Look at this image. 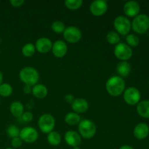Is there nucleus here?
<instances>
[{
  "label": "nucleus",
  "instance_id": "nucleus-2",
  "mask_svg": "<svg viewBox=\"0 0 149 149\" xmlns=\"http://www.w3.org/2000/svg\"><path fill=\"white\" fill-rule=\"evenodd\" d=\"M19 78L26 85L33 87L39 81V74L36 68L27 66L20 70L19 73Z\"/></svg>",
  "mask_w": 149,
  "mask_h": 149
},
{
  "label": "nucleus",
  "instance_id": "nucleus-39",
  "mask_svg": "<svg viewBox=\"0 0 149 149\" xmlns=\"http://www.w3.org/2000/svg\"><path fill=\"white\" fill-rule=\"evenodd\" d=\"M6 149H15V148H10V147H9V148H7Z\"/></svg>",
  "mask_w": 149,
  "mask_h": 149
},
{
  "label": "nucleus",
  "instance_id": "nucleus-21",
  "mask_svg": "<svg viewBox=\"0 0 149 149\" xmlns=\"http://www.w3.org/2000/svg\"><path fill=\"white\" fill-rule=\"evenodd\" d=\"M10 113L15 116V117H21L23 113H24V107L23 105L19 101H15L11 103L10 106Z\"/></svg>",
  "mask_w": 149,
  "mask_h": 149
},
{
  "label": "nucleus",
  "instance_id": "nucleus-10",
  "mask_svg": "<svg viewBox=\"0 0 149 149\" xmlns=\"http://www.w3.org/2000/svg\"><path fill=\"white\" fill-rule=\"evenodd\" d=\"M19 137L23 142L32 143L38 139L39 134L35 128L32 127H26L20 130Z\"/></svg>",
  "mask_w": 149,
  "mask_h": 149
},
{
  "label": "nucleus",
  "instance_id": "nucleus-30",
  "mask_svg": "<svg viewBox=\"0 0 149 149\" xmlns=\"http://www.w3.org/2000/svg\"><path fill=\"white\" fill-rule=\"evenodd\" d=\"M20 130H19L18 127L15 125H12L8 127L7 130V134L10 138H15L19 137Z\"/></svg>",
  "mask_w": 149,
  "mask_h": 149
},
{
  "label": "nucleus",
  "instance_id": "nucleus-25",
  "mask_svg": "<svg viewBox=\"0 0 149 149\" xmlns=\"http://www.w3.org/2000/svg\"><path fill=\"white\" fill-rule=\"evenodd\" d=\"M106 40L111 45H118L120 43V36L116 31H110L106 35Z\"/></svg>",
  "mask_w": 149,
  "mask_h": 149
},
{
  "label": "nucleus",
  "instance_id": "nucleus-31",
  "mask_svg": "<svg viewBox=\"0 0 149 149\" xmlns=\"http://www.w3.org/2000/svg\"><path fill=\"white\" fill-rule=\"evenodd\" d=\"M22 120L25 122H30L33 120V115L31 111H26L21 116Z\"/></svg>",
  "mask_w": 149,
  "mask_h": 149
},
{
  "label": "nucleus",
  "instance_id": "nucleus-18",
  "mask_svg": "<svg viewBox=\"0 0 149 149\" xmlns=\"http://www.w3.org/2000/svg\"><path fill=\"white\" fill-rule=\"evenodd\" d=\"M131 65L127 61H121L116 65V71H117L119 77H127L130 75L131 73Z\"/></svg>",
  "mask_w": 149,
  "mask_h": 149
},
{
  "label": "nucleus",
  "instance_id": "nucleus-20",
  "mask_svg": "<svg viewBox=\"0 0 149 149\" xmlns=\"http://www.w3.org/2000/svg\"><path fill=\"white\" fill-rule=\"evenodd\" d=\"M137 112L143 118L149 119V100H144L137 105Z\"/></svg>",
  "mask_w": 149,
  "mask_h": 149
},
{
  "label": "nucleus",
  "instance_id": "nucleus-9",
  "mask_svg": "<svg viewBox=\"0 0 149 149\" xmlns=\"http://www.w3.org/2000/svg\"><path fill=\"white\" fill-rule=\"evenodd\" d=\"M63 33V37L65 41L71 44L77 43L81 39V31L76 26H71L66 27Z\"/></svg>",
  "mask_w": 149,
  "mask_h": 149
},
{
  "label": "nucleus",
  "instance_id": "nucleus-26",
  "mask_svg": "<svg viewBox=\"0 0 149 149\" xmlns=\"http://www.w3.org/2000/svg\"><path fill=\"white\" fill-rule=\"evenodd\" d=\"M82 4V0H65V6L71 10H78Z\"/></svg>",
  "mask_w": 149,
  "mask_h": 149
},
{
  "label": "nucleus",
  "instance_id": "nucleus-3",
  "mask_svg": "<svg viewBox=\"0 0 149 149\" xmlns=\"http://www.w3.org/2000/svg\"><path fill=\"white\" fill-rule=\"evenodd\" d=\"M131 26L135 33L143 34L149 29V17L146 14L138 15L134 17Z\"/></svg>",
  "mask_w": 149,
  "mask_h": 149
},
{
  "label": "nucleus",
  "instance_id": "nucleus-29",
  "mask_svg": "<svg viewBox=\"0 0 149 149\" xmlns=\"http://www.w3.org/2000/svg\"><path fill=\"white\" fill-rule=\"evenodd\" d=\"M51 29L55 33H63L65 29V26L63 22L60 20L54 21L51 25Z\"/></svg>",
  "mask_w": 149,
  "mask_h": 149
},
{
  "label": "nucleus",
  "instance_id": "nucleus-13",
  "mask_svg": "<svg viewBox=\"0 0 149 149\" xmlns=\"http://www.w3.org/2000/svg\"><path fill=\"white\" fill-rule=\"evenodd\" d=\"M64 139L65 143L73 148L79 146L81 143V137L79 132L74 130L67 131L64 135Z\"/></svg>",
  "mask_w": 149,
  "mask_h": 149
},
{
  "label": "nucleus",
  "instance_id": "nucleus-8",
  "mask_svg": "<svg viewBox=\"0 0 149 149\" xmlns=\"http://www.w3.org/2000/svg\"><path fill=\"white\" fill-rule=\"evenodd\" d=\"M123 97L125 103L130 106H134L139 103L141 95L140 91L136 87H130L125 89L123 93Z\"/></svg>",
  "mask_w": 149,
  "mask_h": 149
},
{
  "label": "nucleus",
  "instance_id": "nucleus-34",
  "mask_svg": "<svg viewBox=\"0 0 149 149\" xmlns=\"http://www.w3.org/2000/svg\"><path fill=\"white\" fill-rule=\"evenodd\" d=\"M64 99H65V102H67V103H72L73 101L74 100V96L71 94H67L65 96V97H64Z\"/></svg>",
  "mask_w": 149,
  "mask_h": 149
},
{
  "label": "nucleus",
  "instance_id": "nucleus-15",
  "mask_svg": "<svg viewBox=\"0 0 149 149\" xmlns=\"http://www.w3.org/2000/svg\"><path fill=\"white\" fill-rule=\"evenodd\" d=\"M52 52L56 58H61L66 55L68 47L64 41L58 40L52 44Z\"/></svg>",
  "mask_w": 149,
  "mask_h": 149
},
{
  "label": "nucleus",
  "instance_id": "nucleus-22",
  "mask_svg": "<svg viewBox=\"0 0 149 149\" xmlns=\"http://www.w3.org/2000/svg\"><path fill=\"white\" fill-rule=\"evenodd\" d=\"M65 122L67 125L74 126L79 124L81 122V117L75 112H69L65 116Z\"/></svg>",
  "mask_w": 149,
  "mask_h": 149
},
{
  "label": "nucleus",
  "instance_id": "nucleus-32",
  "mask_svg": "<svg viewBox=\"0 0 149 149\" xmlns=\"http://www.w3.org/2000/svg\"><path fill=\"white\" fill-rule=\"evenodd\" d=\"M11 144L13 148H18L22 146L23 141L20 139V137H17V138H13V140L11 141Z\"/></svg>",
  "mask_w": 149,
  "mask_h": 149
},
{
  "label": "nucleus",
  "instance_id": "nucleus-11",
  "mask_svg": "<svg viewBox=\"0 0 149 149\" xmlns=\"http://www.w3.org/2000/svg\"><path fill=\"white\" fill-rule=\"evenodd\" d=\"M108 3L105 0H95L90 4V11L93 15L101 16L108 10Z\"/></svg>",
  "mask_w": 149,
  "mask_h": 149
},
{
  "label": "nucleus",
  "instance_id": "nucleus-24",
  "mask_svg": "<svg viewBox=\"0 0 149 149\" xmlns=\"http://www.w3.org/2000/svg\"><path fill=\"white\" fill-rule=\"evenodd\" d=\"M36 51L35 45L32 43H27L22 48V54L26 58H31L33 56Z\"/></svg>",
  "mask_w": 149,
  "mask_h": 149
},
{
  "label": "nucleus",
  "instance_id": "nucleus-27",
  "mask_svg": "<svg viewBox=\"0 0 149 149\" xmlns=\"http://www.w3.org/2000/svg\"><path fill=\"white\" fill-rule=\"evenodd\" d=\"M13 93V87L10 84L2 83L0 85V96L1 97H9Z\"/></svg>",
  "mask_w": 149,
  "mask_h": 149
},
{
  "label": "nucleus",
  "instance_id": "nucleus-28",
  "mask_svg": "<svg viewBox=\"0 0 149 149\" xmlns=\"http://www.w3.org/2000/svg\"><path fill=\"white\" fill-rule=\"evenodd\" d=\"M126 42L127 45L130 47H137L140 43V39L137 35L130 33V34L127 35Z\"/></svg>",
  "mask_w": 149,
  "mask_h": 149
},
{
  "label": "nucleus",
  "instance_id": "nucleus-36",
  "mask_svg": "<svg viewBox=\"0 0 149 149\" xmlns=\"http://www.w3.org/2000/svg\"><path fill=\"white\" fill-rule=\"evenodd\" d=\"M119 149H134V148H132V146H130L125 145V146H121Z\"/></svg>",
  "mask_w": 149,
  "mask_h": 149
},
{
  "label": "nucleus",
  "instance_id": "nucleus-5",
  "mask_svg": "<svg viewBox=\"0 0 149 149\" xmlns=\"http://www.w3.org/2000/svg\"><path fill=\"white\" fill-rule=\"evenodd\" d=\"M55 120L53 116L49 113H45L39 117L38 126L39 130L45 134H49L55 128Z\"/></svg>",
  "mask_w": 149,
  "mask_h": 149
},
{
  "label": "nucleus",
  "instance_id": "nucleus-19",
  "mask_svg": "<svg viewBox=\"0 0 149 149\" xmlns=\"http://www.w3.org/2000/svg\"><path fill=\"white\" fill-rule=\"evenodd\" d=\"M31 93L38 99H43L47 95L48 90L45 85L42 84H36L32 87Z\"/></svg>",
  "mask_w": 149,
  "mask_h": 149
},
{
  "label": "nucleus",
  "instance_id": "nucleus-7",
  "mask_svg": "<svg viewBox=\"0 0 149 149\" xmlns=\"http://www.w3.org/2000/svg\"><path fill=\"white\" fill-rule=\"evenodd\" d=\"M113 53L117 59L121 61H127L132 56V49L126 43L120 42L115 46Z\"/></svg>",
  "mask_w": 149,
  "mask_h": 149
},
{
  "label": "nucleus",
  "instance_id": "nucleus-6",
  "mask_svg": "<svg viewBox=\"0 0 149 149\" xmlns=\"http://www.w3.org/2000/svg\"><path fill=\"white\" fill-rule=\"evenodd\" d=\"M113 27L116 32L121 35H128L132 26L131 22L126 16L119 15L115 18L113 21Z\"/></svg>",
  "mask_w": 149,
  "mask_h": 149
},
{
  "label": "nucleus",
  "instance_id": "nucleus-37",
  "mask_svg": "<svg viewBox=\"0 0 149 149\" xmlns=\"http://www.w3.org/2000/svg\"><path fill=\"white\" fill-rule=\"evenodd\" d=\"M2 81H3V74H2V72L0 71V85L2 84Z\"/></svg>",
  "mask_w": 149,
  "mask_h": 149
},
{
  "label": "nucleus",
  "instance_id": "nucleus-38",
  "mask_svg": "<svg viewBox=\"0 0 149 149\" xmlns=\"http://www.w3.org/2000/svg\"><path fill=\"white\" fill-rule=\"evenodd\" d=\"M73 149H81V148H79V146H77V147H74Z\"/></svg>",
  "mask_w": 149,
  "mask_h": 149
},
{
  "label": "nucleus",
  "instance_id": "nucleus-14",
  "mask_svg": "<svg viewBox=\"0 0 149 149\" xmlns=\"http://www.w3.org/2000/svg\"><path fill=\"white\" fill-rule=\"evenodd\" d=\"M123 10L124 13L127 17H135L139 15L141 7L137 1H129L125 3Z\"/></svg>",
  "mask_w": 149,
  "mask_h": 149
},
{
  "label": "nucleus",
  "instance_id": "nucleus-4",
  "mask_svg": "<svg viewBox=\"0 0 149 149\" xmlns=\"http://www.w3.org/2000/svg\"><path fill=\"white\" fill-rule=\"evenodd\" d=\"M79 134L85 139H90L95 136L97 131L96 125L90 119L81 120L78 126Z\"/></svg>",
  "mask_w": 149,
  "mask_h": 149
},
{
  "label": "nucleus",
  "instance_id": "nucleus-33",
  "mask_svg": "<svg viewBox=\"0 0 149 149\" xmlns=\"http://www.w3.org/2000/svg\"><path fill=\"white\" fill-rule=\"evenodd\" d=\"M24 0H10V4L14 7H20L24 4Z\"/></svg>",
  "mask_w": 149,
  "mask_h": 149
},
{
  "label": "nucleus",
  "instance_id": "nucleus-12",
  "mask_svg": "<svg viewBox=\"0 0 149 149\" xmlns=\"http://www.w3.org/2000/svg\"><path fill=\"white\" fill-rule=\"evenodd\" d=\"M36 49L42 54L48 53L49 51L52 50V42L49 38L42 37L36 40L35 44Z\"/></svg>",
  "mask_w": 149,
  "mask_h": 149
},
{
  "label": "nucleus",
  "instance_id": "nucleus-23",
  "mask_svg": "<svg viewBox=\"0 0 149 149\" xmlns=\"http://www.w3.org/2000/svg\"><path fill=\"white\" fill-rule=\"evenodd\" d=\"M61 136L58 132H49L47 134V141L51 146H57L60 145L61 143Z\"/></svg>",
  "mask_w": 149,
  "mask_h": 149
},
{
  "label": "nucleus",
  "instance_id": "nucleus-40",
  "mask_svg": "<svg viewBox=\"0 0 149 149\" xmlns=\"http://www.w3.org/2000/svg\"><path fill=\"white\" fill-rule=\"evenodd\" d=\"M0 102H1V99H0Z\"/></svg>",
  "mask_w": 149,
  "mask_h": 149
},
{
  "label": "nucleus",
  "instance_id": "nucleus-17",
  "mask_svg": "<svg viewBox=\"0 0 149 149\" xmlns=\"http://www.w3.org/2000/svg\"><path fill=\"white\" fill-rule=\"evenodd\" d=\"M71 108L74 112L77 113H84L89 108L88 102L84 98H76L71 103Z\"/></svg>",
  "mask_w": 149,
  "mask_h": 149
},
{
  "label": "nucleus",
  "instance_id": "nucleus-1",
  "mask_svg": "<svg viewBox=\"0 0 149 149\" xmlns=\"http://www.w3.org/2000/svg\"><path fill=\"white\" fill-rule=\"evenodd\" d=\"M106 89L110 95L117 97L121 95L125 90V81L119 76H113L107 80Z\"/></svg>",
  "mask_w": 149,
  "mask_h": 149
},
{
  "label": "nucleus",
  "instance_id": "nucleus-35",
  "mask_svg": "<svg viewBox=\"0 0 149 149\" xmlns=\"http://www.w3.org/2000/svg\"><path fill=\"white\" fill-rule=\"evenodd\" d=\"M23 90V92H24L25 94H29V93H31L32 92V87L31 86L26 85V84H25Z\"/></svg>",
  "mask_w": 149,
  "mask_h": 149
},
{
  "label": "nucleus",
  "instance_id": "nucleus-41",
  "mask_svg": "<svg viewBox=\"0 0 149 149\" xmlns=\"http://www.w3.org/2000/svg\"><path fill=\"white\" fill-rule=\"evenodd\" d=\"M0 149H1V148H0Z\"/></svg>",
  "mask_w": 149,
  "mask_h": 149
},
{
  "label": "nucleus",
  "instance_id": "nucleus-16",
  "mask_svg": "<svg viewBox=\"0 0 149 149\" xmlns=\"http://www.w3.org/2000/svg\"><path fill=\"white\" fill-rule=\"evenodd\" d=\"M149 127L146 123H139L135 127L133 135L138 140H144L148 136Z\"/></svg>",
  "mask_w": 149,
  "mask_h": 149
}]
</instances>
